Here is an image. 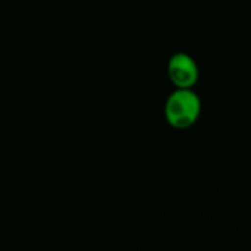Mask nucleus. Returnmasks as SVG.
Instances as JSON below:
<instances>
[{"label": "nucleus", "instance_id": "nucleus-2", "mask_svg": "<svg viewBox=\"0 0 251 251\" xmlns=\"http://www.w3.org/2000/svg\"><path fill=\"white\" fill-rule=\"evenodd\" d=\"M168 74L172 82L179 88H190L197 76L199 69L194 59L187 53H175L168 63Z\"/></svg>", "mask_w": 251, "mask_h": 251}, {"label": "nucleus", "instance_id": "nucleus-1", "mask_svg": "<svg viewBox=\"0 0 251 251\" xmlns=\"http://www.w3.org/2000/svg\"><path fill=\"white\" fill-rule=\"evenodd\" d=\"M201 103L191 88H178L169 94L165 103V115L176 128L190 126L199 116Z\"/></svg>", "mask_w": 251, "mask_h": 251}]
</instances>
